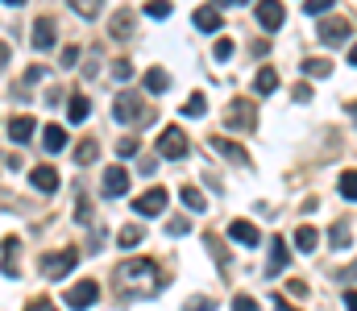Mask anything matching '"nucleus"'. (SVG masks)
I'll use <instances>...</instances> for the list:
<instances>
[{
  "label": "nucleus",
  "instance_id": "obj_1",
  "mask_svg": "<svg viewBox=\"0 0 357 311\" xmlns=\"http://www.w3.org/2000/svg\"><path fill=\"white\" fill-rule=\"evenodd\" d=\"M116 287L129 295V291H137V295H150V291H158V262H150V257H142V262H121L116 266Z\"/></svg>",
  "mask_w": 357,
  "mask_h": 311
},
{
  "label": "nucleus",
  "instance_id": "obj_2",
  "mask_svg": "<svg viewBox=\"0 0 357 311\" xmlns=\"http://www.w3.org/2000/svg\"><path fill=\"white\" fill-rule=\"evenodd\" d=\"M38 266H42V274H46V278H67V274H71V270L79 266V253H75V249L42 253V262H38Z\"/></svg>",
  "mask_w": 357,
  "mask_h": 311
},
{
  "label": "nucleus",
  "instance_id": "obj_3",
  "mask_svg": "<svg viewBox=\"0 0 357 311\" xmlns=\"http://www.w3.org/2000/svg\"><path fill=\"white\" fill-rule=\"evenodd\" d=\"M316 38H320V42H328V46H341V42H349V38H354V25H349L345 17H320Z\"/></svg>",
  "mask_w": 357,
  "mask_h": 311
},
{
  "label": "nucleus",
  "instance_id": "obj_4",
  "mask_svg": "<svg viewBox=\"0 0 357 311\" xmlns=\"http://www.w3.org/2000/svg\"><path fill=\"white\" fill-rule=\"evenodd\" d=\"M187 150H191V145H187V133L175 129V125H167L162 137H158V154L171 158V162H178V158H187Z\"/></svg>",
  "mask_w": 357,
  "mask_h": 311
},
{
  "label": "nucleus",
  "instance_id": "obj_5",
  "mask_svg": "<svg viewBox=\"0 0 357 311\" xmlns=\"http://www.w3.org/2000/svg\"><path fill=\"white\" fill-rule=\"evenodd\" d=\"M96 299H100V282H91V278L75 282V287L67 291V308H71V311H88Z\"/></svg>",
  "mask_w": 357,
  "mask_h": 311
},
{
  "label": "nucleus",
  "instance_id": "obj_6",
  "mask_svg": "<svg viewBox=\"0 0 357 311\" xmlns=\"http://www.w3.org/2000/svg\"><path fill=\"white\" fill-rule=\"evenodd\" d=\"M133 21H137V13H133V8H116V13L108 17V38L129 42V38H133Z\"/></svg>",
  "mask_w": 357,
  "mask_h": 311
},
{
  "label": "nucleus",
  "instance_id": "obj_7",
  "mask_svg": "<svg viewBox=\"0 0 357 311\" xmlns=\"http://www.w3.org/2000/svg\"><path fill=\"white\" fill-rule=\"evenodd\" d=\"M100 191H104L108 200L125 196V191H129V170H125V166H108V170H104V179H100Z\"/></svg>",
  "mask_w": 357,
  "mask_h": 311
},
{
  "label": "nucleus",
  "instance_id": "obj_8",
  "mask_svg": "<svg viewBox=\"0 0 357 311\" xmlns=\"http://www.w3.org/2000/svg\"><path fill=\"white\" fill-rule=\"evenodd\" d=\"M29 183H33L42 196H54V191H59V170H54L50 162H38V166L29 170Z\"/></svg>",
  "mask_w": 357,
  "mask_h": 311
},
{
  "label": "nucleus",
  "instance_id": "obj_9",
  "mask_svg": "<svg viewBox=\"0 0 357 311\" xmlns=\"http://www.w3.org/2000/svg\"><path fill=\"white\" fill-rule=\"evenodd\" d=\"M212 150L225 154L233 166H254V158L245 154V145H237V141H229V137H212Z\"/></svg>",
  "mask_w": 357,
  "mask_h": 311
},
{
  "label": "nucleus",
  "instance_id": "obj_10",
  "mask_svg": "<svg viewBox=\"0 0 357 311\" xmlns=\"http://www.w3.org/2000/svg\"><path fill=\"white\" fill-rule=\"evenodd\" d=\"M112 116H116V120H137V116H142V96H137V92H121V96L112 100Z\"/></svg>",
  "mask_w": 357,
  "mask_h": 311
},
{
  "label": "nucleus",
  "instance_id": "obj_11",
  "mask_svg": "<svg viewBox=\"0 0 357 311\" xmlns=\"http://www.w3.org/2000/svg\"><path fill=\"white\" fill-rule=\"evenodd\" d=\"M229 237H233L237 245H245V249H254V245L262 241V232H258L254 220H233V224H229Z\"/></svg>",
  "mask_w": 357,
  "mask_h": 311
},
{
  "label": "nucleus",
  "instance_id": "obj_12",
  "mask_svg": "<svg viewBox=\"0 0 357 311\" xmlns=\"http://www.w3.org/2000/svg\"><path fill=\"white\" fill-rule=\"evenodd\" d=\"M254 17L262 21V29H278L282 21H287V13H282V4H274V0H262V4H254Z\"/></svg>",
  "mask_w": 357,
  "mask_h": 311
},
{
  "label": "nucleus",
  "instance_id": "obj_13",
  "mask_svg": "<svg viewBox=\"0 0 357 311\" xmlns=\"http://www.w3.org/2000/svg\"><path fill=\"white\" fill-rule=\"evenodd\" d=\"M133 207H137L142 216H162V212H167V191H162V187H150Z\"/></svg>",
  "mask_w": 357,
  "mask_h": 311
},
{
  "label": "nucleus",
  "instance_id": "obj_14",
  "mask_svg": "<svg viewBox=\"0 0 357 311\" xmlns=\"http://www.w3.org/2000/svg\"><path fill=\"white\" fill-rule=\"evenodd\" d=\"M29 42H33V50H42V54H46V50H54V42H59V38H54V21H50V17H42V21L33 25V38H29Z\"/></svg>",
  "mask_w": 357,
  "mask_h": 311
},
{
  "label": "nucleus",
  "instance_id": "obj_15",
  "mask_svg": "<svg viewBox=\"0 0 357 311\" xmlns=\"http://www.w3.org/2000/svg\"><path fill=\"white\" fill-rule=\"evenodd\" d=\"M33 129H38V120H33V116H13V120H8V141L25 145V141L33 137Z\"/></svg>",
  "mask_w": 357,
  "mask_h": 311
},
{
  "label": "nucleus",
  "instance_id": "obj_16",
  "mask_svg": "<svg viewBox=\"0 0 357 311\" xmlns=\"http://www.w3.org/2000/svg\"><path fill=\"white\" fill-rule=\"evenodd\" d=\"M195 29H204V33H216L220 29V21H225V13L220 8H195Z\"/></svg>",
  "mask_w": 357,
  "mask_h": 311
},
{
  "label": "nucleus",
  "instance_id": "obj_17",
  "mask_svg": "<svg viewBox=\"0 0 357 311\" xmlns=\"http://www.w3.org/2000/svg\"><path fill=\"white\" fill-rule=\"evenodd\" d=\"M167 88H171V75H167L162 67H150V71H146V92H150V96H162Z\"/></svg>",
  "mask_w": 357,
  "mask_h": 311
},
{
  "label": "nucleus",
  "instance_id": "obj_18",
  "mask_svg": "<svg viewBox=\"0 0 357 311\" xmlns=\"http://www.w3.org/2000/svg\"><path fill=\"white\" fill-rule=\"evenodd\" d=\"M42 145H46L50 154H59V150L67 145V129H63V125H46V129H42Z\"/></svg>",
  "mask_w": 357,
  "mask_h": 311
},
{
  "label": "nucleus",
  "instance_id": "obj_19",
  "mask_svg": "<svg viewBox=\"0 0 357 311\" xmlns=\"http://www.w3.org/2000/svg\"><path fill=\"white\" fill-rule=\"evenodd\" d=\"M316 245H320V232H316L312 224H299V228H295V249H299V253H312Z\"/></svg>",
  "mask_w": 357,
  "mask_h": 311
},
{
  "label": "nucleus",
  "instance_id": "obj_20",
  "mask_svg": "<svg viewBox=\"0 0 357 311\" xmlns=\"http://www.w3.org/2000/svg\"><path fill=\"white\" fill-rule=\"evenodd\" d=\"M254 92H258V96H270V92H278V71H274V67H262V71L254 75Z\"/></svg>",
  "mask_w": 357,
  "mask_h": 311
},
{
  "label": "nucleus",
  "instance_id": "obj_21",
  "mask_svg": "<svg viewBox=\"0 0 357 311\" xmlns=\"http://www.w3.org/2000/svg\"><path fill=\"white\" fill-rule=\"evenodd\" d=\"M225 120H229V125H241V129H250V125H254V108H250L245 100H237L229 112H225Z\"/></svg>",
  "mask_w": 357,
  "mask_h": 311
},
{
  "label": "nucleus",
  "instance_id": "obj_22",
  "mask_svg": "<svg viewBox=\"0 0 357 311\" xmlns=\"http://www.w3.org/2000/svg\"><path fill=\"white\" fill-rule=\"evenodd\" d=\"M142 237H146V228H142V224H125V228L116 232V245H121V249H137V245H142Z\"/></svg>",
  "mask_w": 357,
  "mask_h": 311
},
{
  "label": "nucleus",
  "instance_id": "obj_23",
  "mask_svg": "<svg viewBox=\"0 0 357 311\" xmlns=\"http://www.w3.org/2000/svg\"><path fill=\"white\" fill-rule=\"evenodd\" d=\"M349 232H354V224H349V220H337V224H333V232H328L333 249H349V245H354V237H349Z\"/></svg>",
  "mask_w": 357,
  "mask_h": 311
},
{
  "label": "nucleus",
  "instance_id": "obj_24",
  "mask_svg": "<svg viewBox=\"0 0 357 311\" xmlns=\"http://www.w3.org/2000/svg\"><path fill=\"white\" fill-rule=\"evenodd\" d=\"M287 257H291V253H287V241H282V237H274V241H270V274L287 270Z\"/></svg>",
  "mask_w": 357,
  "mask_h": 311
},
{
  "label": "nucleus",
  "instance_id": "obj_25",
  "mask_svg": "<svg viewBox=\"0 0 357 311\" xmlns=\"http://www.w3.org/2000/svg\"><path fill=\"white\" fill-rule=\"evenodd\" d=\"M17 253H21V241H17V237H8V241H4V274H8V278H17V274H21Z\"/></svg>",
  "mask_w": 357,
  "mask_h": 311
},
{
  "label": "nucleus",
  "instance_id": "obj_26",
  "mask_svg": "<svg viewBox=\"0 0 357 311\" xmlns=\"http://www.w3.org/2000/svg\"><path fill=\"white\" fill-rule=\"evenodd\" d=\"M178 200L187 204V212H208V200H204V191H199V187H183V191H178Z\"/></svg>",
  "mask_w": 357,
  "mask_h": 311
},
{
  "label": "nucleus",
  "instance_id": "obj_27",
  "mask_svg": "<svg viewBox=\"0 0 357 311\" xmlns=\"http://www.w3.org/2000/svg\"><path fill=\"white\" fill-rule=\"evenodd\" d=\"M96 158H100V141H96V137L79 141V150H75V162H79V166H91Z\"/></svg>",
  "mask_w": 357,
  "mask_h": 311
},
{
  "label": "nucleus",
  "instance_id": "obj_28",
  "mask_svg": "<svg viewBox=\"0 0 357 311\" xmlns=\"http://www.w3.org/2000/svg\"><path fill=\"white\" fill-rule=\"evenodd\" d=\"M303 75L324 79V75H333V63H328V58H303Z\"/></svg>",
  "mask_w": 357,
  "mask_h": 311
},
{
  "label": "nucleus",
  "instance_id": "obj_29",
  "mask_svg": "<svg viewBox=\"0 0 357 311\" xmlns=\"http://www.w3.org/2000/svg\"><path fill=\"white\" fill-rule=\"evenodd\" d=\"M88 100H84V96H71V100H67V116H71V125H84V120H88Z\"/></svg>",
  "mask_w": 357,
  "mask_h": 311
},
{
  "label": "nucleus",
  "instance_id": "obj_30",
  "mask_svg": "<svg viewBox=\"0 0 357 311\" xmlns=\"http://www.w3.org/2000/svg\"><path fill=\"white\" fill-rule=\"evenodd\" d=\"M337 187H341V200L354 204L357 200V170H341V183H337Z\"/></svg>",
  "mask_w": 357,
  "mask_h": 311
},
{
  "label": "nucleus",
  "instance_id": "obj_31",
  "mask_svg": "<svg viewBox=\"0 0 357 311\" xmlns=\"http://www.w3.org/2000/svg\"><path fill=\"white\" fill-rule=\"evenodd\" d=\"M204 241H208V253H212V257H216V266H220V270H229V249H225V245H220V241H216V237H212V232H208V237H204Z\"/></svg>",
  "mask_w": 357,
  "mask_h": 311
},
{
  "label": "nucleus",
  "instance_id": "obj_32",
  "mask_svg": "<svg viewBox=\"0 0 357 311\" xmlns=\"http://www.w3.org/2000/svg\"><path fill=\"white\" fill-rule=\"evenodd\" d=\"M204 108H208V100H204L199 92H191V96H187V104H183V112H187V116H204Z\"/></svg>",
  "mask_w": 357,
  "mask_h": 311
},
{
  "label": "nucleus",
  "instance_id": "obj_33",
  "mask_svg": "<svg viewBox=\"0 0 357 311\" xmlns=\"http://www.w3.org/2000/svg\"><path fill=\"white\" fill-rule=\"evenodd\" d=\"M328 8H333V0H307V4H303L307 17H328Z\"/></svg>",
  "mask_w": 357,
  "mask_h": 311
},
{
  "label": "nucleus",
  "instance_id": "obj_34",
  "mask_svg": "<svg viewBox=\"0 0 357 311\" xmlns=\"http://www.w3.org/2000/svg\"><path fill=\"white\" fill-rule=\"evenodd\" d=\"M233 50H237V46H233V38H220V42L212 46V54H216V63H225V58H233Z\"/></svg>",
  "mask_w": 357,
  "mask_h": 311
},
{
  "label": "nucleus",
  "instance_id": "obj_35",
  "mask_svg": "<svg viewBox=\"0 0 357 311\" xmlns=\"http://www.w3.org/2000/svg\"><path fill=\"white\" fill-rule=\"evenodd\" d=\"M187 228H191V220H187V216H171V220H167V232H171V237H183Z\"/></svg>",
  "mask_w": 357,
  "mask_h": 311
},
{
  "label": "nucleus",
  "instance_id": "obj_36",
  "mask_svg": "<svg viewBox=\"0 0 357 311\" xmlns=\"http://www.w3.org/2000/svg\"><path fill=\"white\" fill-rule=\"evenodd\" d=\"M146 13H150L154 21H162V17H171V4H167V0H150V4H146Z\"/></svg>",
  "mask_w": 357,
  "mask_h": 311
},
{
  "label": "nucleus",
  "instance_id": "obj_37",
  "mask_svg": "<svg viewBox=\"0 0 357 311\" xmlns=\"http://www.w3.org/2000/svg\"><path fill=\"white\" fill-rule=\"evenodd\" d=\"M112 75H116V79L125 83V79L133 75V63H129V58H116V63H112Z\"/></svg>",
  "mask_w": 357,
  "mask_h": 311
},
{
  "label": "nucleus",
  "instance_id": "obj_38",
  "mask_svg": "<svg viewBox=\"0 0 357 311\" xmlns=\"http://www.w3.org/2000/svg\"><path fill=\"white\" fill-rule=\"evenodd\" d=\"M183 311H216V303H212V299H199V295H195V299H187V308Z\"/></svg>",
  "mask_w": 357,
  "mask_h": 311
},
{
  "label": "nucleus",
  "instance_id": "obj_39",
  "mask_svg": "<svg viewBox=\"0 0 357 311\" xmlns=\"http://www.w3.org/2000/svg\"><path fill=\"white\" fill-rule=\"evenodd\" d=\"M233 311H258V299H250V295H237V299H233Z\"/></svg>",
  "mask_w": 357,
  "mask_h": 311
},
{
  "label": "nucleus",
  "instance_id": "obj_40",
  "mask_svg": "<svg viewBox=\"0 0 357 311\" xmlns=\"http://www.w3.org/2000/svg\"><path fill=\"white\" fill-rule=\"evenodd\" d=\"M116 150H121L125 158H129V154H137V137H121V141H116Z\"/></svg>",
  "mask_w": 357,
  "mask_h": 311
},
{
  "label": "nucleus",
  "instance_id": "obj_41",
  "mask_svg": "<svg viewBox=\"0 0 357 311\" xmlns=\"http://www.w3.org/2000/svg\"><path fill=\"white\" fill-rule=\"evenodd\" d=\"M25 311H54V303L42 295V299H29V303H25Z\"/></svg>",
  "mask_w": 357,
  "mask_h": 311
},
{
  "label": "nucleus",
  "instance_id": "obj_42",
  "mask_svg": "<svg viewBox=\"0 0 357 311\" xmlns=\"http://www.w3.org/2000/svg\"><path fill=\"white\" fill-rule=\"evenodd\" d=\"M75 220H79V224H88L91 220V207L84 204V200H79V207H75Z\"/></svg>",
  "mask_w": 357,
  "mask_h": 311
},
{
  "label": "nucleus",
  "instance_id": "obj_43",
  "mask_svg": "<svg viewBox=\"0 0 357 311\" xmlns=\"http://www.w3.org/2000/svg\"><path fill=\"white\" fill-rule=\"evenodd\" d=\"M75 58H79V50H75V46H67V50H63V67H75Z\"/></svg>",
  "mask_w": 357,
  "mask_h": 311
},
{
  "label": "nucleus",
  "instance_id": "obj_44",
  "mask_svg": "<svg viewBox=\"0 0 357 311\" xmlns=\"http://www.w3.org/2000/svg\"><path fill=\"white\" fill-rule=\"evenodd\" d=\"M79 13H84V17H96V13H100V4H96V0H84V4H79Z\"/></svg>",
  "mask_w": 357,
  "mask_h": 311
},
{
  "label": "nucleus",
  "instance_id": "obj_45",
  "mask_svg": "<svg viewBox=\"0 0 357 311\" xmlns=\"http://www.w3.org/2000/svg\"><path fill=\"white\" fill-rule=\"evenodd\" d=\"M42 75H46V71H42V67H29V71H25V83H38V79H42Z\"/></svg>",
  "mask_w": 357,
  "mask_h": 311
},
{
  "label": "nucleus",
  "instance_id": "obj_46",
  "mask_svg": "<svg viewBox=\"0 0 357 311\" xmlns=\"http://www.w3.org/2000/svg\"><path fill=\"white\" fill-rule=\"evenodd\" d=\"M295 100H299V104L312 100V88H307V83H299V88H295Z\"/></svg>",
  "mask_w": 357,
  "mask_h": 311
},
{
  "label": "nucleus",
  "instance_id": "obj_47",
  "mask_svg": "<svg viewBox=\"0 0 357 311\" xmlns=\"http://www.w3.org/2000/svg\"><path fill=\"white\" fill-rule=\"evenodd\" d=\"M8 54H13V50H8V42H0V71H4V63H8Z\"/></svg>",
  "mask_w": 357,
  "mask_h": 311
}]
</instances>
